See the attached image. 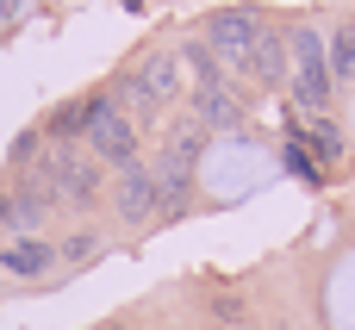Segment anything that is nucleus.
<instances>
[{
	"mask_svg": "<svg viewBox=\"0 0 355 330\" xmlns=\"http://www.w3.org/2000/svg\"><path fill=\"white\" fill-rule=\"evenodd\" d=\"M200 119H206V125H231V119H237L231 94H225V87H200Z\"/></svg>",
	"mask_w": 355,
	"mask_h": 330,
	"instance_id": "nucleus-8",
	"label": "nucleus"
},
{
	"mask_svg": "<svg viewBox=\"0 0 355 330\" xmlns=\"http://www.w3.org/2000/svg\"><path fill=\"white\" fill-rule=\"evenodd\" d=\"M50 262H56V250H50V243H12V250L0 256V268H6V275H25V281H31V275H44Z\"/></svg>",
	"mask_w": 355,
	"mask_h": 330,
	"instance_id": "nucleus-7",
	"label": "nucleus"
},
{
	"mask_svg": "<svg viewBox=\"0 0 355 330\" xmlns=\"http://www.w3.org/2000/svg\"><path fill=\"white\" fill-rule=\"evenodd\" d=\"M331 75H355V31H343L331 44Z\"/></svg>",
	"mask_w": 355,
	"mask_h": 330,
	"instance_id": "nucleus-9",
	"label": "nucleus"
},
{
	"mask_svg": "<svg viewBox=\"0 0 355 330\" xmlns=\"http://www.w3.org/2000/svg\"><path fill=\"white\" fill-rule=\"evenodd\" d=\"M293 87H300V100L312 112L331 100V62H324V37L318 31H293Z\"/></svg>",
	"mask_w": 355,
	"mask_h": 330,
	"instance_id": "nucleus-2",
	"label": "nucleus"
},
{
	"mask_svg": "<svg viewBox=\"0 0 355 330\" xmlns=\"http://www.w3.org/2000/svg\"><path fill=\"white\" fill-rule=\"evenodd\" d=\"M243 69H250L256 81H281V75H287V37L262 25V37L250 44V56H243Z\"/></svg>",
	"mask_w": 355,
	"mask_h": 330,
	"instance_id": "nucleus-6",
	"label": "nucleus"
},
{
	"mask_svg": "<svg viewBox=\"0 0 355 330\" xmlns=\"http://www.w3.org/2000/svg\"><path fill=\"white\" fill-rule=\"evenodd\" d=\"M119 212H125L131 225H144L150 212H162L156 168H144V162H125V168H119Z\"/></svg>",
	"mask_w": 355,
	"mask_h": 330,
	"instance_id": "nucleus-3",
	"label": "nucleus"
},
{
	"mask_svg": "<svg viewBox=\"0 0 355 330\" xmlns=\"http://www.w3.org/2000/svg\"><path fill=\"white\" fill-rule=\"evenodd\" d=\"M125 94H131L144 112H156V106L175 94V56H150V62H144V69L125 81Z\"/></svg>",
	"mask_w": 355,
	"mask_h": 330,
	"instance_id": "nucleus-5",
	"label": "nucleus"
},
{
	"mask_svg": "<svg viewBox=\"0 0 355 330\" xmlns=\"http://www.w3.org/2000/svg\"><path fill=\"white\" fill-rule=\"evenodd\" d=\"M256 37H262V25H256V12H218V19L206 25V44H212L218 56H231V62H243Z\"/></svg>",
	"mask_w": 355,
	"mask_h": 330,
	"instance_id": "nucleus-4",
	"label": "nucleus"
},
{
	"mask_svg": "<svg viewBox=\"0 0 355 330\" xmlns=\"http://www.w3.org/2000/svg\"><path fill=\"white\" fill-rule=\"evenodd\" d=\"M81 137H87V150L100 156V162H131L137 156V131H131V119L112 106V100H87V125H81Z\"/></svg>",
	"mask_w": 355,
	"mask_h": 330,
	"instance_id": "nucleus-1",
	"label": "nucleus"
},
{
	"mask_svg": "<svg viewBox=\"0 0 355 330\" xmlns=\"http://www.w3.org/2000/svg\"><path fill=\"white\" fill-rule=\"evenodd\" d=\"M6 212H12V206H6V200H0V218H6Z\"/></svg>",
	"mask_w": 355,
	"mask_h": 330,
	"instance_id": "nucleus-10",
	"label": "nucleus"
}]
</instances>
